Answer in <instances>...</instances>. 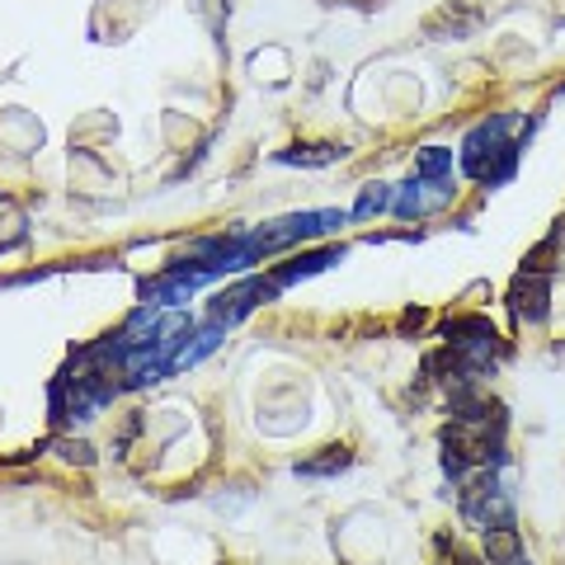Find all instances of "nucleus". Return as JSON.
<instances>
[{
  "label": "nucleus",
  "mask_w": 565,
  "mask_h": 565,
  "mask_svg": "<svg viewBox=\"0 0 565 565\" xmlns=\"http://www.w3.org/2000/svg\"><path fill=\"white\" fill-rule=\"evenodd\" d=\"M514 311H519V321H542L546 316V278L537 269L514 282Z\"/></svg>",
  "instance_id": "1"
},
{
  "label": "nucleus",
  "mask_w": 565,
  "mask_h": 565,
  "mask_svg": "<svg viewBox=\"0 0 565 565\" xmlns=\"http://www.w3.org/2000/svg\"><path fill=\"white\" fill-rule=\"evenodd\" d=\"M519 556H523V542L514 533V523L486 527V561L490 565H519Z\"/></svg>",
  "instance_id": "2"
},
{
  "label": "nucleus",
  "mask_w": 565,
  "mask_h": 565,
  "mask_svg": "<svg viewBox=\"0 0 565 565\" xmlns=\"http://www.w3.org/2000/svg\"><path fill=\"white\" fill-rule=\"evenodd\" d=\"M448 170H452V151L429 147V151L419 156V166H415V180H444Z\"/></svg>",
  "instance_id": "3"
},
{
  "label": "nucleus",
  "mask_w": 565,
  "mask_h": 565,
  "mask_svg": "<svg viewBox=\"0 0 565 565\" xmlns=\"http://www.w3.org/2000/svg\"><path fill=\"white\" fill-rule=\"evenodd\" d=\"M382 207H392V189H386V184H367L359 207H353V217H373V212H382Z\"/></svg>",
  "instance_id": "4"
},
{
  "label": "nucleus",
  "mask_w": 565,
  "mask_h": 565,
  "mask_svg": "<svg viewBox=\"0 0 565 565\" xmlns=\"http://www.w3.org/2000/svg\"><path fill=\"white\" fill-rule=\"evenodd\" d=\"M340 467H349V448H326V457H316V462H302L297 471L321 476V471H340Z\"/></svg>",
  "instance_id": "5"
}]
</instances>
